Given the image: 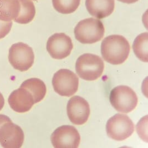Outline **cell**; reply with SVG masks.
I'll return each instance as SVG.
<instances>
[{
  "label": "cell",
  "mask_w": 148,
  "mask_h": 148,
  "mask_svg": "<svg viewBox=\"0 0 148 148\" xmlns=\"http://www.w3.org/2000/svg\"><path fill=\"white\" fill-rule=\"evenodd\" d=\"M130 50L128 40L121 35L109 36L101 42L102 57L112 64L118 65L124 63L128 58Z\"/></svg>",
  "instance_id": "obj_1"
},
{
  "label": "cell",
  "mask_w": 148,
  "mask_h": 148,
  "mask_svg": "<svg viewBox=\"0 0 148 148\" xmlns=\"http://www.w3.org/2000/svg\"><path fill=\"white\" fill-rule=\"evenodd\" d=\"M76 40L83 44H93L103 38L105 28L98 19L88 18L79 21L74 28Z\"/></svg>",
  "instance_id": "obj_2"
},
{
  "label": "cell",
  "mask_w": 148,
  "mask_h": 148,
  "mask_svg": "<svg viewBox=\"0 0 148 148\" xmlns=\"http://www.w3.org/2000/svg\"><path fill=\"white\" fill-rule=\"evenodd\" d=\"M104 69V63L95 54L85 53L77 59L75 71L82 79L86 81L97 80L101 77Z\"/></svg>",
  "instance_id": "obj_3"
},
{
  "label": "cell",
  "mask_w": 148,
  "mask_h": 148,
  "mask_svg": "<svg viewBox=\"0 0 148 148\" xmlns=\"http://www.w3.org/2000/svg\"><path fill=\"white\" fill-rule=\"evenodd\" d=\"M109 100L113 107L123 113L132 112L138 102L135 92L126 86H119L113 88L110 92Z\"/></svg>",
  "instance_id": "obj_4"
},
{
  "label": "cell",
  "mask_w": 148,
  "mask_h": 148,
  "mask_svg": "<svg viewBox=\"0 0 148 148\" xmlns=\"http://www.w3.org/2000/svg\"><path fill=\"white\" fill-rule=\"evenodd\" d=\"M108 136L116 141H123L134 132V124L128 115L116 114L108 120L106 125Z\"/></svg>",
  "instance_id": "obj_5"
},
{
  "label": "cell",
  "mask_w": 148,
  "mask_h": 148,
  "mask_svg": "<svg viewBox=\"0 0 148 148\" xmlns=\"http://www.w3.org/2000/svg\"><path fill=\"white\" fill-rule=\"evenodd\" d=\"M32 48L22 42L14 43L10 48L8 61L13 67L21 72L27 71L34 64Z\"/></svg>",
  "instance_id": "obj_6"
},
{
  "label": "cell",
  "mask_w": 148,
  "mask_h": 148,
  "mask_svg": "<svg viewBox=\"0 0 148 148\" xmlns=\"http://www.w3.org/2000/svg\"><path fill=\"white\" fill-rule=\"evenodd\" d=\"M52 85L57 94L63 97H71L78 90L79 78L72 71L61 69L54 74Z\"/></svg>",
  "instance_id": "obj_7"
},
{
  "label": "cell",
  "mask_w": 148,
  "mask_h": 148,
  "mask_svg": "<svg viewBox=\"0 0 148 148\" xmlns=\"http://www.w3.org/2000/svg\"><path fill=\"white\" fill-rule=\"evenodd\" d=\"M51 140L55 148H77L80 144L81 136L74 127L63 125L54 130Z\"/></svg>",
  "instance_id": "obj_8"
},
{
  "label": "cell",
  "mask_w": 148,
  "mask_h": 148,
  "mask_svg": "<svg viewBox=\"0 0 148 148\" xmlns=\"http://www.w3.org/2000/svg\"><path fill=\"white\" fill-rule=\"evenodd\" d=\"M73 48L71 38L63 33L54 34L47 40V51L56 60H63L67 57Z\"/></svg>",
  "instance_id": "obj_9"
},
{
  "label": "cell",
  "mask_w": 148,
  "mask_h": 148,
  "mask_svg": "<svg viewBox=\"0 0 148 148\" xmlns=\"http://www.w3.org/2000/svg\"><path fill=\"white\" fill-rule=\"evenodd\" d=\"M68 118L73 124L81 125L85 124L89 117L90 106L88 101L80 96H73L68 102Z\"/></svg>",
  "instance_id": "obj_10"
},
{
  "label": "cell",
  "mask_w": 148,
  "mask_h": 148,
  "mask_svg": "<svg viewBox=\"0 0 148 148\" xmlns=\"http://www.w3.org/2000/svg\"><path fill=\"white\" fill-rule=\"evenodd\" d=\"M24 139L22 129L12 121L5 123L0 127V144L3 148H21Z\"/></svg>",
  "instance_id": "obj_11"
},
{
  "label": "cell",
  "mask_w": 148,
  "mask_h": 148,
  "mask_svg": "<svg viewBox=\"0 0 148 148\" xmlns=\"http://www.w3.org/2000/svg\"><path fill=\"white\" fill-rule=\"evenodd\" d=\"M8 101L14 111L21 113L28 112L34 104L32 94L27 89L21 87L11 93Z\"/></svg>",
  "instance_id": "obj_12"
},
{
  "label": "cell",
  "mask_w": 148,
  "mask_h": 148,
  "mask_svg": "<svg viewBox=\"0 0 148 148\" xmlns=\"http://www.w3.org/2000/svg\"><path fill=\"white\" fill-rule=\"evenodd\" d=\"M86 6L90 15L102 19L114 12V0H86Z\"/></svg>",
  "instance_id": "obj_13"
},
{
  "label": "cell",
  "mask_w": 148,
  "mask_h": 148,
  "mask_svg": "<svg viewBox=\"0 0 148 148\" xmlns=\"http://www.w3.org/2000/svg\"><path fill=\"white\" fill-rule=\"evenodd\" d=\"M20 87L28 90L34 97V104L42 101L45 98L47 88L45 83L40 79L32 78L24 81Z\"/></svg>",
  "instance_id": "obj_14"
},
{
  "label": "cell",
  "mask_w": 148,
  "mask_h": 148,
  "mask_svg": "<svg viewBox=\"0 0 148 148\" xmlns=\"http://www.w3.org/2000/svg\"><path fill=\"white\" fill-rule=\"evenodd\" d=\"M20 8L18 0H0V21L14 20L18 16Z\"/></svg>",
  "instance_id": "obj_15"
},
{
  "label": "cell",
  "mask_w": 148,
  "mask_h": 148,
  "mask_svg": "<svg viewBox=\"0 0 148 148\" xmlns=\"http://www.w3.org/2000/svg\"><path fill=\"white\" fill-rule=\"evenodd\" d=\"M20 3V11L18 16L14 20L20 24H27L34 20L36 14V8L31 0H18Z\"/></svg>",
  "instance_id": "obj_16"
},
{
  "label": "cell",
  "mask_w": 148,
  "mask_h": 148,
  "mask_svg": "<svg viewBox=\"0 0 148 148\" xmlns=\"http://www.w3.org/2000/svg\"><path fill=\"white\" fill-rule=\"evenodd\" d=\"M133 49L135 54L140 61L148 62V34L144 32L135 39Z\"/></svg>",
  "instance_id": "obj_17"
},
{
  "label": "cell",
  "mask_w": 148,
  "mask_h": 148,
  "mask_svg": "<svg viewBox=\"0 0 148 148\" xmlns=\"http://www.w3.org/2000/svg\"><path fill=\"white\" fill-rule=\"evenodd\" d=\"M81 0H52L54 9L62 14H71L75 12L80 5Z\"/></svg>",
  "instance_id": "obj_18"
},
{
  "label": "cell",
  "mask_w": 148,
  "mask_h": 148,
  "mask_svg": "<svg viewBox=\"0 0 148 148\" xmlns=\"http://www.w3.org/2000/svg\"><path fill=\"white\" fill-rule=\"evenodd\" d=\"M12 23V21L5 22L0 21V40L3 38L10 33Z\"/></svg>",
  "instance_id": "obj_19"
},
{
  "label": "cell",
  "mask_w": 148,
  "mask_h": 148,
  "mask_svg": "<svg viewBox=\"0 0 148 148\" xmlns=\"http://www.w3.org/2000/svg\"><path fill=\"white\" fill-rule=\"evenodd\" d=\"M12 121L11 119L5 115L0 114V127L5 123Z\"/></svg>",
  "instance_id": "obj_20"
},
{
  "label": "cell",
  "mask_w": 148,
  "mask_h": 148,
  "mask_svg": "<svg viewBox=\"0 0 148 148\" xmlns=\"http://www.w3.org/2000/svg\"><path fill=\"white\" fill-rule=\"evenodd\" d=\"M4 104H5L4 98L2 94H1V93L0 92V111L2 109V108L4 106Z\"/></svg>",
  "instance_id": "obj_21"
},
{
  "label": "cell",
  "mask_w": 148,
  "mask_h": 148,
  "mask_svg": "<svg viewBox=\"0 0 148 148\" xmlns=\"http://www.w3.org/2000/svg\"><path fill=\"white\" fill-rule=\"evenodd\" d=\"M118 1L121 2L123 3H124L132 4V3H134L135 2H136L137 1H138L139 0H118Z\"/></svg>",
  "instance_id": "obj_22"
},
{
  "label": "cell",
  "mask_w": 148,
  "mask_h": 148,
  "mask_svg": "<svg viewBox=\"0 0 148 148\" xmlns=\"http://www.w3.org/2000/svg\"><path fill=\"white\" fill-rule=\"evenodd\" d=\"M33 1H38V0H33Z\"/></svg>",
  "instance_id": "obj_23"
}]
</instances>
